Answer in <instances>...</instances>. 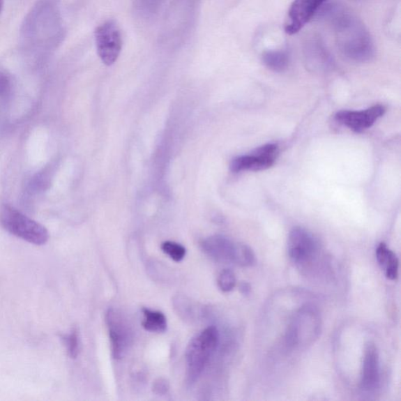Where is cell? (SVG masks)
Here are the masks:
<instances>
[{"label":"cell","mask_w":401,"mask_h":401,"mask_svg":"<svg viewBox=\"0 0 401 401\" xmlns=\"http://www.w3.org/2000/svg\"><path fill=\"white\" fill-rule=\"evenodd\" d=\"M218 283L220 289L224 292L232 291L236 285V277L234 273L229 269L222 271L219 275Z\"/></svg>","instance_id":"ffe728a7"},{"label":"cell","mask_w":401,"mask_h":401,"mask_svg":"<svg viewBox=\"0 0 401 401\" xmlns=\"http://www.w3.org/2000/svg\"><path fill=\"white\" fill-rule=\"evenodd\" d=\"M106 323L109 333L112 356L114 359H121L131 345L132 330L123 315L114 309L107 312Z\"/></svg>","instance_id":"8992f818"},{"label":"cell","mask_w":401,"mask_h":401,"mask_svg":"<svg viewBox=\"0 0 401 401\" xmlns=\"http://www.w3.org/2000/svg\"><path fill=\"white\" fill-rule=\"evenodd\" d=\"M59 0H38L21 28V43L25 54L45 57L60 45L65 38Z\"/></svg>","instance_id":"6da1fadb"},{"label":"cell","mask_w":401,"mask_h":401,"mask_svg":"<svg viewBox=\"0 0 401 401\" xmlns=\"http://www.w3.org/2000/svg\"><path fill=\"white\" fill-rule=\"evenodd\" d=\"M162 250L176 262H180L186 256V248L174 241H165L162 245Z\"/></svg>","instance_id":"d6986e66"},{"label":"cell","mask_w":401,"mask_h":401,"mask_svg":"<svg viewBox=\"0 0 401 401\" xmlns=\"http://www.w3.org/2000/svg\"><path fill=\"white\" fill-rule=\"evenodd\" d=\"M279 155V149L275 144H268L255 149L250 155L233 159L231 170L234 173L241 171H262L275 164Z\"/></svg>","instance_id":"52a82bcc"},{"label":"cell","mask_w":401,"mask_h":401,"mask_svg":"<svg viewBox=\"0 0 401 401\" xmlns=\"http://www.w3.org/2000/svg\"><path fill=\"white\" fill-rule=\"evenodd\" d=\"M385 112V107L379 105L359 112L341 111L335 114V119L349 129L361 133L370 128Z\"/></svg>","instance_id":"30bf717a"},{"label":"cell","mask_w":401,"mask_h":401,"mask_svg":"<svg viewBox=\"0 0 401 401\" xmlns=\"http://www.w3.org/2000/svg\"><path fill=\"white\" fill-rule=\"evenodd\" d=\"M95 43L102 62L107 66L114 65L122 51L123 40L116 22L107 21L95 30Z\"/></svg>","instance_id":"5b68a950"},{"label":"cell","mask_w":401,"mask_h":401,"mask_svg":"<svg viewBox=\"0 0 401 401\" xmlns=\"http://www.w3.org/2000/svg\"><path fill=\"white\" fill-rule=\"evenodd\" d=\"M262 61L264 65L271 71L282 73L289 68L290 56L287 50H266L263 53Z\"/></svg>","instance_id":"5bb4252c"},{"label":"cell","mask_w":401,"mask_h":401,"mask_svg":"<svg viewBox=\"0 0 401 401\" xmlns=\"http://www.w3.org/2000/svg\"><path fill=\"white\" fill-rule=\"evenodd\" d=\"M144 321L142 326L144 329L151 333H164L167 328V317L160 311L144 308Z\"/></svg>","instance_id":"9a60e30c"},{"label":"cell","mask_w":401,"mask_h":401,"mask_svg":"<svg viewBox=\"0 0 401 401\" xmlns=\"http://www.w3.org/2000/svg\"><path fill=\"white\" fill-rule=\"evenodd\" d=\"M165 2V0H133V6L139 16L150 18L158 14Z\"/></svg>","instance_id":"e0dca14e"},{"label":"cell","mask_w":401,"mask_h":401,"mask_svg":"<svg viewBox=\"0 0 401 401\" xmlns=\"http://www.w3.org/2000/svg\"><path fill=\"white\" fill-rule=\"evenodd\" d=\"M327 1L328 0H294L290 6L287 21L285 25V33L289 35L298 33Z\"/></svg>","instance_id":"ba28073f"},{"label":"cell","mask_w":401,"mask_h":401,"mask_svg":"<svg viewBox=\"0 0 401 401\" xmlns=\"http://www.w3.org/2000/svg\"><path fill=\"white\" fill-rule=\"evenodd\" d=\"M235 247L236 244L221 235H214L204 240L202 243V250L209 257L222 263L233 262Z\"/></svg>","instance_id":"4fadbf2b"},{"label":"cell","mask_w":401,"mask_h":401,"mask_svg":"<svg viewBox=\"0 0 401 401\" xmlns=\"http://www.w3.org/2000/svg\"><path fill=\"white\" fill-rule=\"evenodd\" d=\"M391 250L388 249L386 245L384 243L379 244L377 250V258L378 263L381 266V268L384 266L388 258H389L391 253Z\"/></svg>","instance_id":"603a6c76"},{"label":"cell","mask_w":401,"mask_h":401,"mask_svg":"<svg viewBox=\"0 0 401 401\" xmlns=\"http://www.w3.org/2000/svg\"><path fill=\"white\" fill-rule=\"evenodd\" d=\"M379 360L377 347L368 342L365 349L364 361L361 379V389L366 392L374 391L379 384Z\"/></svg>","instance_id":"7c38bea8"},{"label":"cell","mask_w":401,"mask_h":401,"mask_svg":"<svg viewBox=\"0 0 401 401\" xmlns=\"http://www.w3.org/2000/svg\"><path fill=\"white\" fill-rule=\"evenodd\" d=\"M303 56L305 65L312 71L326 72L333 67V56L319 36H311L305 41Z\"/></svg>","instance_id":"8fae6325"},{"label":"cell","mask_w":401,"mask_h":401,"mask_svg":"<svg viewBox=\"0 0 401 401\" xmlns=\"http://www.w3.org/2000/svg\"><path fill=\"white\" fill-rule=\"evenodd\" d=\"M68 355L72 358H77L80 352V340L77 330L74 329L71 333L63 337Z\"/></svg>","instance_id":"44dd1931"},{"label":"cell","mask_w":401,"mask_h":401,"mask_svg":"<svg viewBox=\"0 0 401 401\" xmlns=\"http://www.w3.org/2000/svg\"><path fill=\"white\" fill-rule=\"evenodd\" d=\"M169 389V385L167 380L163 379H158L153 384V391L157 394H160L163 395L168 392Z\"/></svg>","instance_id":"cb8c5ba5"},{"label":"cell","mask_w":401,"mask_h":401,"mask_svg":"<svg viewBox=\"0 0 401 401\" xmlns=\"http://www.w3.org/2000/svg\"><path fill=\"white\" fill-rule=\"evenodd\" d=\"M220 334L215 327H209L190 340L186 349L187 377L194 384L205 369L219 345Z\"/></svg>","instance_id":"277c9868"},{"label":"cell","mask_w":401,"mask_h":401,"mask_svg":"<svg viewBox=\"0 0 401 401\" xmlns=\"http://www.w3.org/2000/svg\"><path fill=\"white\" fill-rule=\"evenodd\" d=\"M383 268L385 270L386 276L390 280H396L398 276L399 260L396 254L392 252L388 258Z\"/></svg>","instance_id":"7402d4cb"},{"label":"cell","mask_w":401,"mask_h":401,"mask_svg":"<svg viewBox=\"0 0 401 401\" xmlns=\"http://www.w3.org/2000/svg\"><path fill=\"white\" fill-rule=\"evenodd\" d=\"M15 91V80L12 75L0 68V107L8 104Z\"/></svg>","instance_id":"2e32d148"},{"label":"cell","mask_w":401,"mask_h":401,"mask_svg":"<svg viewBox=\"0 0 401 401\" xmlns=\"http://www.w3.org/2000/svg\"><path fill=\"white\" fill-rule=\"evenodd\" d=\"M0 225L6 232L31 244L42 245L49 240L45 227L8 204L0 209Z\"/></svg>","instance_id":"3957f363"},{"label":"cell","mask_w":401,"mask_h":401,"mask_svg":"<svg viewBox=\"0 0 401 401\" xmlns=\"http://www.w3.org/2000/svg\"><path fill=\"white\" fill-rule=\"evenodd\" d=\"M256 258L251 248L243 244H236L233 263L241 266H250L255 264Z\"/></svg>","instance_id":"ac0fdd59"},{"label":"cell","mask_w":401,"mask_h":401,"mask_svg":"<svg viewBox=\"0 0 401 401\" xmlns=\"http://www.w3.org/2000/svg\"><path fill=\"white\" fill-rule=\"evenodd\" d=\"M336 46L347 59L365 63L375 56L372 37L365 25L351 13L339 10L333 17Z\"/></svg>","instance_id":"7a4b0ae2"},{"label":"cell","mask_w":401,"mask_h":401,"mask_svg":"<svg viewBox=\"0 0 401 401\" xmlns=\"http://www.w3.org/2000/svg\"><path fill=\"white\" fill-rule=\"evenodd\" d=\"M317 250L314 235L302 227H294L289 235L288 251L290 259L296 264L309 262Z\"/></svg>","instance_id":"9c48e42d"},{"label":"cell","mask_w":401,"mask_h":401,"mask_svg":"<svg viewBox=\"0 0 401 401\" xmlns=\"http://www.w3.org/2000/svg\"><path fill=\"white\" fill-rule=\"evenodd\" d=\"M240 291L243 295H249L251 291V286L249 283L241 282L239 286Z\"/></svg>","instance_id":"d4e9b609"}]
</instances>
